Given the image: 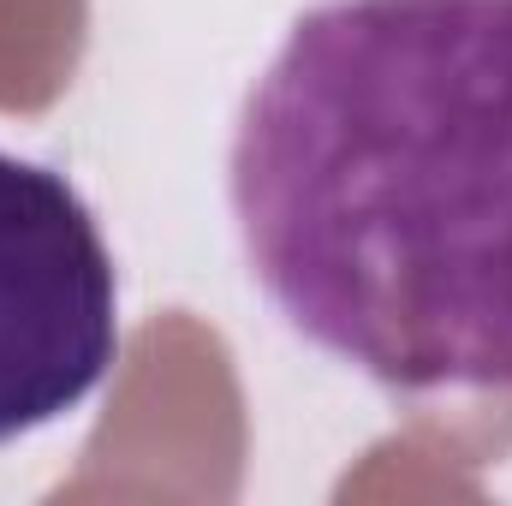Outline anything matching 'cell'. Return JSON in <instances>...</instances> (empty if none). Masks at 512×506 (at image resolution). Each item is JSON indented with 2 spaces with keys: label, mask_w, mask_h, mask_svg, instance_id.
Wrapping results in <instances>:
<instances>
[{
  "label": "cell",
  "mask_w": 512,
  "mask_h": 506,
  "mask_svg": "<svg viewBox=\"0 0 512 506\" xmlns=\"http://www.w3.org/2000/svg\"><path fill=\"white\" fill-rule=\"evenodd\" d=\"M256 286L393 393L512 387V0H322L251 84Z\"/></svg>",
  "instance_id": "6da1fadb"
},
{
  "label": "cell",
  "mask_w": 512,
  "mask_h": 506,
  "mask_svg": "<svg viewBox=\"0 0 512 506\" xmlns=\"http://www.w3.org/2000/svg\"><path fill=\"white\" fill-rule=\"evenodd\" d=\"M120 358V286L90 203L0 155V447L78 411Z\"/></svg>",
  "instance_id": "7a4b0ae2"
}]
</instances>
